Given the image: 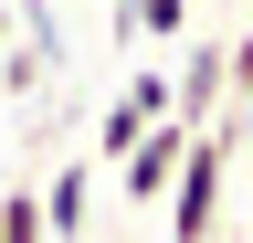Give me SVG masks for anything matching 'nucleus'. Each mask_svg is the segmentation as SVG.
<instances>
[{
    "label": "nucleus",
    "mask_w": 253,
    "mask_h": 243,
    "mask_svg": "<svg viewBox=\"0 0 253 243\" xmlns=\"http://www.w3.org/2000/svg\"><path fill=\"white\" fill-rule=\"evenodd\" d=\"M179 159H190V127H179V116H158V127L116 159V191L137 201V211H158V201H169V180H179Z\"/></svg>",
    "instance_id": "nucleus-4"
},
{
    "label": "nucleus",
    "mask_w": 253,
    "mask_h": 243,
    "mask_svg": "<svg viewBox=\"0 0 253 243\" xmlns=\"http://www.w3.org/2000/svg\"><path fill=\"white\" fill-rule=\"evenodd\" d=\"M243 43H253V21H243Z\"/></svg>",
    "instance_id": "nucleus-10"
},
{
    "label": "nucleus",
    "mask_w": 253,
    "mask_h": 243,
    "mask_svg": "<svg viewBox=\"0 0 253 243\" xmlns=\"http://www.w3.org/2000/svg\"><path fill=\"white\" fill-rule=\"evenodd\" d=\"M126 43H190V0H116Z\"/></svg>",
    "instance_id": "nucleus-6"
},
{
    "label": "nucleus",
    "mask_w": 253,
    "mask_h": 243,
    "mask_svg": "<svg viewBox=\"0 0 253 243\" xmlns=\"http://www.w3.org/2000/svg\"><path fill=\"white\" fill-rule=\"evenodd\" d=\"M32 201H42V233L53 243H84L95 233V159H63L53 180H32Z\"/></svg>",
    "instance_id": "nucleus-5"
},
{
    "label": "nucleus",
    "mask_w": 253,
    "mask_h": 243,
    "mask_svg": "<svg viewBox=\"0 0 253 243\" xmlns=\"http://www.w3.org/2000/svg\"><path fill=\"white\" fill-rule=\"evenodd\" d=\"M158 116H169V64H137V74L116 85V106H106V127H95V169H116L126 148H137V138L158 127Z\"/></svg>",
    "instance_id": "nucleus-3"
},
{
    "label": "nucleus",
    "mask_w": 253,
    "mask_h": 243,
    "mask_svg": "<svg viewBox=\"0 0 253 243\" xmlns=\"http://www.w3.org/2000/svg\"><path fill=\"white\" fill-rule=\"evenodd\" d=\"M169 116H179V127H221V116H232V43H190L179 53Z\"/></svg>",
    "instance_id": "nucleus-2"
},
{
    "label": "nucleus",
    "mask_w": 253,
    "mask_h": 243,
    "mask_svg": "<svg viewBox=\"0 0 253 243\" xmlns=\"http://www.w3.org/2000/svg\"><path fill=\"white\" fill-rule=\"evenodd\" d=\"M0 243H53V233H42V201H32V180H11V191H0Z\"/></svg>",
    "instance_id": "nucleus-7"
},
{
    "label": "nucleus",
    "mask_w": 253,
    "mask_h": 243,
    "mask_svg": "<svg viewBox=\"0 0 253 243\" xmlns=\"http://www.w3.org/2000/svg\"><path fill=\"white\" fill-rule=\"evenodd\" d=\"M0 43H11V0H0Z\"/></svg>",
    "instance_id": "nucleus-9"
},
{
    "label": "nucleus",
    "mask_w": 253,
    "mask_h": 243,
    "mask_svg": "<svg viewBox=\"0 0 253 243\" xmlns=\"http://www.w3.org/2000/svg\"><path fill=\"white\" fill-rule=\"evenodd\" d=\"M221 243H243V233H221Z\"/></svg>",
    "instance_id": "nucleus-11"
},
{
    "label": "nucleus",
    "mask_w": 253,
    "mask_h": 243,
    "mask_svg": "<svg viewBox=\"0 0 253 243\" xmlns=\"http://www.w3.org/2000/svg\"><path fill=\"white\" fill-rule=\"evenodd\" d=\"M243 243H253V191H243Z\"/></svg>",
    "instance_id": "nucleus-8"
},
{
    "label": "nucleus",
    "mask_w": 253,
    "mask_h": 243,
    "mask_svg": "<svg viewBox=\"0 0 253 243\" xmlns=\"http://www.w3.org/2000/svg\"><path fill=\"white\" fill-rule=\"evenodd\" d=\"M232 127H190V159H179V180H169V243H221L232 233Z\"/></svg>",
    "instance_id": "nucleus-1"
}]
</instances>
